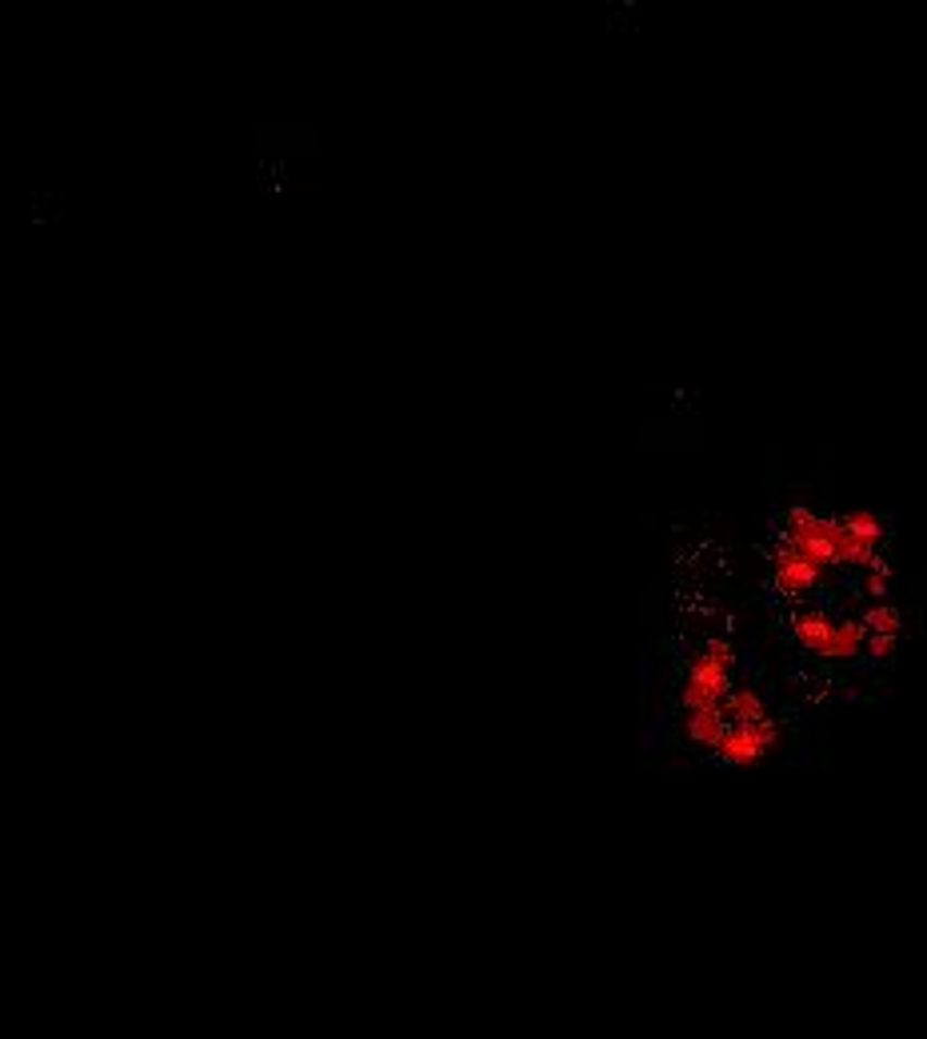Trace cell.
I'll use <instances>...</instances> for the list:
<instances>
[{
  "label": "cell",
  "mask_w": 927,
  "mask_h": 1039,
  "mask_svg": "<svg viewBox=\"0 0 927 1039\" xmlns=\"http://www.w3.org/2000/svg\"><path fill=\"white\" fill-rule=\"evenodd\" d=\"M731 643L712 640L704 643V652L692 660L688 680H684V708L688 712H704V708H719L724 696L731 692Z\"/></svg>",
  "instance_id": "1"
},
{
  "label": "cell",
  "mask_w": 927,
  "mask_h": 1039,
  "mask_svg": "<svg viewBox=\"0 0 927 1039\" xmlns=\"http://www.w3.org/2000/svg\"><path fill=\"white\" fill-rule=\"evenodd\" d=\"M831 540H836V520L831 516H816L807 508H791L784 516V548L807 560V564H816L819 572L831 564Z\"/></svg>",
  "instance_id": "2"
},
{
  "label": "cell",
  "mask_w": 927,
  "mask_h": 1039,
  "mask_svg": "<svg viewBox=\"0 0 927 1039\" xmlns=\"http://www.w3.org/2000/svg\"><path fill=\"white\" fill-rule=\"evenodd\" d=\"M776 736H779L776 719L760 716V719H752V724H728L724 736H719L712 748H716V755L724 760V764L743 767V764H755V760L776 743Z\"/></svg>",
  "instance_id": "3"
},
{
  "label": "cell",
  "mask_w": 927,
  "mask_h": 1039,
  "mask_svg": "<svg viewBox=\"0 0 927 1039\" xmlns=\"http://www.w3.org/2000/svg\"><path fill=\"white\" fill-rule=\"evenodd\" d=\"M819 576L824 572L816 568V564H807V560H800L796 552H788V548H779L776 556H772V580H776V588L784 596H804L812 592L819 584Z\"/></svg>",
  "instance_id": "4"
},
{
  "label": "cell",
  "mask_w": 927,
  "mask_h": 1039,
  "mask_svg": "<svg viewBox=\"0 0 927 1039\" xmlns=\"http://www.w3.org/2000/svg\"><path fill=\"white\" fill-rule=\"evenodd\" d=\"M876 556H879V540H867V536L848 533V528H840V520H836L831 564H840V568H867V564H872Z\"/></svg>",
  "instance_id": "5"
},
{
  "label": "cell",
  "mask_w": 927,
  "mask_h": 1039,
  "mask_svg": "<svg viewBox=\"0 0 927 1039\" xmlns=\"http://www.w3.org/2000/svg\"><path fill=\"white\" fill-rule=\"evenodd\" d=\"M831 624H836V619H831L828 612H819V608H804V612H796V616H791V636H796V643H800V648H807V652L824 656L828 636H831Z\"/></svg>",
  "instance_id": "6"
},
{
  "label": "cell",
  "mask_w": 927,
  "mask_h": 1039,
  "mask_svg": "<svg viewBox=\"0 0 927 1039\" xmlns=\"http://www.w3.org/2000/svg\"><path fill=\"white\" fill-rule=\"evenodd\" d=\"M864 643H867L864 619H836V624H831L824 656L828 660H855V656H864Z\"/></svg>",
  "instance_id": "7"
},
{
  "label": "cell",
  "mask_w": 927,
  "mask_h": 1039,
  "mask_svg": "<svg viewBox=\"0 0 927 1039\" xmlns=\"http://www.w3.org/2000/svg\"><path fill=\"white\" fill-rule=\"evenodd\" d=\"M724 728H728V716H724V708H704V712H688V724H684V731H688V740L692 743H704V748H712V743L724 736Z\"/></svg>",
  "instance_id": "8"
},
{
  "label": "cell",
  "mask_w": 927,
  "mask_h": 1039,
  "mask_svg": "<svg viewBox=\"0 0 927 1039\" xmlns=\"http://www.w3.org/2000/svg\"><path fill=\"white\" fill-rule=\"evenodd\" d=\"M719 708H724V716L736 719V724H752V719L767 716L764 696L755 692V688H736V692L724 696V704Z\"/></svg>",
  "instance_id": "9"
},
{
  "label": "cell",
  "mask_w": 927,
  "mask_h": 1039,
  "mask_svg": "<svg viewBox=\"0 0 927 1039\" xmlns=\"http://www.w3.org/2000/svg\"><path fill=\"white\" fill-rule=\"evenodd\" d=\"M864 628L867 636H888V640H895V636H900V612L891 604H872L864 616Z\"/></svg>",
  "instance_id": "10"
},
{
  "label": "cell",
  "mask_w": 927,
  "mask_h": 1039,
  "mask_svg": "<svg viewBox=\"0 0 927 1039\" xmlns=\"http://www.w3.org/2000/svg\"><path fill=\"white\" fill-rule=\"evenodd\" d=\"M840 528H848V533L855 536H867V540H884V520H879L876 512H848V516H840Z\"/></svg>",
  "instance_id": "11"
},
{
  "label": "cell",
  "mask_w": 927,
  "mask_h": 1039,
  "mask_svg": "<svg viewBox=\"0 0 927 1039\" xmlns=\"http://www.w3.org/2000/svg\"><path fill=\"white\" fill-rule=\"evenodd\" d=\"M888 580H891V568L876 556L872 564H867V592H872V596L879 600V596L888 592Z\"/></svg>",
  "instance_id": "12"
},
{
  "label": "cell",
  "mask_w": 927,
  "mask_h": 1039,
  "mask_svg": "<svg viewBox=\"0 0 927 1039\" xmlns=\"http://www.w3.org/2000/svg\"><path fill=\"white\" fill-rule=\"evenodd\" d=\"M864 648H872V656L876 660H888L891 652H895V640H888V636H867Z\"/></svg>",
  "instance_id": "13"
}]
</instances>
